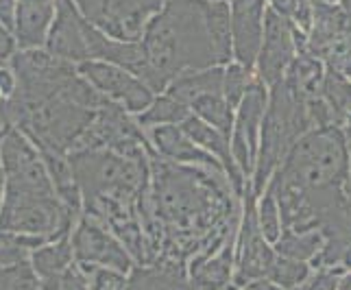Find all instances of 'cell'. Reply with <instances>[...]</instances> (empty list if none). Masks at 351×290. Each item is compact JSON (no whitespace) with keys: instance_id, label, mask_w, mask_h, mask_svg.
Wrapping results in <instances>:
<instances>
[{"instance_id":"cell-29","label":"cell","mask_w":351,"mask_h":290,"mask_svg":"<svg viewBox=\"0 0 351 290\" xmlns=\"http://www.w3.org/2000/svg\"><path fill=\"white\" fill-rule=\"evenodd\" d=\"M210 3H232V0H210Z\"/></svg>"},{"instance_id":"cell-22","label":"cell","mask_w":351,"mask_h":290,"mask_svg":"<svg viewBox=\"0 0 351 290\" xmlns=\"http://www.w3.org/2000/svg\"><path fill=\"white\" fill-rule=\"evenodd\" d=\"M0 20L14 27V0H0Z\"/></svg>"},{"instance_id":"cell-5","label":"cell","mask_w":351,"mask_h":290,"mask_svg":"<svg viewBox=\"0 0 351 290\" xmlns=\"http://www.w3.org/2000/svg\"><path fill=\"white\" fill-rule=\"evenodd\" d=\"M83 77H88L101 92L114 96V99L123 101L133 112H147L153 99V90L133 72L120 68L110 62H99V59H90V62L81 64Z\"/></svg>"},{"instance_id":"cell-8","label":"cell","mask_w":351,"mask_h":290,"mask_svg":"<svg viewBox=\"0 0 351 290\" xmlns=\"http://www.w3.org/2000/svg\"><path fill=\"white\" fill-rule=\"evenodd\" d=\"M273 262H275V256L264 243V236L258 225V214L253 210V197H249L245 229H242V260H240L238 282L242 284L247 280H262V277H269Z\"/></svg>"},{"instance_id":"cell-3","label":"cell","mask_w":351,"mask_h":290,"mask_svg":"<svg viewBox=\"0 0 351 290\" xmlns=\"http://www.w3.org/2000/svg\"><path fill=\"white\" fill-rule=\"evenodd\" d=\"M297 53H299V29L269 7L266 9V22H264V40L256 64L258 79H262L269 88L284 81Z\"/></svg>"},{"instance_id":"cell-6","label":"cell","mask_w":351,"mask_h":290,"mask_svg":"<svg viewBox=\"0 0 351 290\" xmlns=\"http://www.w3.org/2000/svg\"><path fill=\"white\" fill-rule=\"evenodd\" d=\"M232 44L234 62L249 70L256 68L264 40L266 0H232Z\"/></svg>"},{"instance_id":"cell-4","label":"cell","mask_w":351,"mask_h":290,"mask_svg":"<svg viewBox=\"0 0 351 290\" xmlns=\"http://www.w3.org/2000/svg\"><path fill=\"white\" fill-rule=\"evenodd\" d=\"M266 83L262 79L251 81V86L245 94V99L240 101L234 131H232V153L234 160L240 166L242 175H249L253 171L258 157V136L262 129V120L266 114Z\"/></svg>"},{"instance_id":"cell-14","label":"cell","mask_w":351,"mask_h":290,"mask_svg":"<svg viewBox=\"0 0 351 290\" xmlns=\"http://www.w3.org/2000/svg\"><path fill=\"white\" fill-rule=\"evenodd\" d=\"M192 114H197L199 118H203L205 123H210L212 127H216L229 138V134L234 131V107L227 103V99L223 94H203L199 99L190 105Z\"/></svg>"},{"instance_id":"cell-25","label":"cell","mask_w":351,"mask_h":290,"mask_svg":"<svg viewBox=\"0 0 351 290\" xmlns=\"http://www.w3.org/2000/svg\"><path fill=\"white\" fill-rule=\"evenodd\" d=\"M347 151H349V199H351V127L347 129Z\"/></svg>"},{"instance_id":"cell-16","label":"cell","mask_w":351,"mask_h":290,"mask_svg":"<svg viewBox=\"0 0 351 290\" xmlns=\"http://www.w3.org/2000/svg\"><path fill=\"white\" fill-rule=\"evenodd\" d=\"M190 114H192V110L186 103L173 99L171 94L164 92V96H160V99L151 103L147 112H142L140 123H144V125H153V123L175 125V123H184Z\"/></svg>"},{"instance_id":"cell-21","label":"cell","mask_w":351,"mask_h":290,"mask_svg":"<svg viewBox=\"0 0 351 290\" xmlns=\"http://www.w3.org/2000/svg\"><path fill=\"white\" fill-rule=\"evenodd\" d=\"M338 282H336V277L330 275V273H319L314 280L308 284L306 290H336Z\"/></svg>"},{"instance_id":"cell-19","label":"cell","mask_w":351,"mask_h":290,"mask_svg":"<svg viewBox=\"0 0 351 290\" xmlns=\"http://www.w3.org/2000/svg\"><path fill=\"white\" fill-rule=\"evenodd\" d=\"M251 86V70L240 66L238 62H232L225 66V79H223V96L232 107H238L240 101Z\"/></svg>"},{"instance_id":"cell-13","label":"cell","mask_w":351,"mask_h":290,"mask_svg":"<svg viewBox=\"0 0 351 290\" xmlns=\"http://www.w3.org/2000/svg\"><path fill=\"white\" fill-rule=\"evenodd\" d=\"M77 249L81 258H96L103 262H114L116 267L127 269V258L125 253L118 249L116 243H112L99 227L86 223L81 227L77 236Z\"/></svg>"},{"instance_id":"cell-26","label":"cell","mask_w":351,"mask_h":290,"mask_svg":"<svg viewBox=\"0 0 351 290\" xmlns=\"http://www.w3.org/2000/svg\"><path fill=\"white\" fill-rule=\"evenodd\" d=\"M341 0H312L314 7H332V5H338Z\"/></svg>"},{"instance_id":"cell-2","label":"cell","mask_w":351,"mask_h":290,"mask_svg":"<svg viewBox=\"0 0 351 290\" xmlns=\"http://www.w3.org/2000/svg\"><path fill=\"white\" fill-rule=\"evenodd\" d=\"M90 24L118 42H140L164 0H77Z\"/></svg>"},{"instance_id":"cell-28","label":"cell","mask_w":351,"mask_h":290,"mask_svg":"<svg viewBox=\"0 0 351 290\" xmlns=\"http://www.w3.org/2000/svg\"><path fill=\"white\" fill-rule=\"evenodd\" d=\"M341 290H351V275H349V277H345V280H343Z\"/></svg>"},{"instance_id":"cell-11","label":"cell","mask_w":351,"mask_h":290,"mask_svg":"<svg viewBox=\"0 0 351 290\" xmlns=\"http://www.w3.org/2000/svg\"><path fill=\"white\" fill-rule=\"evenodd\" d=\"M57 0H20L18 38L22 46H40L46 38V27L53 18Z\"/></svg>"},{"instance_id":"cell-9","label":"cell","mask_w":351,"mask_h":290,"mask_svg":"<svg viewBox=\"0 0 351 290\" xmlns=\"http://www.w3.org/2000/svg\"><path fill=\"white\" fill-rule=\"evenodd\" d=\"M179 127L186 131V136L195 142L197 147L219 157V162L223 164L227 175L232 177L236 190H240L242 188V171L234 160L232 147H229V138L225 134H221L216 127H212L210 123H205V120L199 118L197 114H190L184 123H179Z\"/></svg>"},{"instance_id":"cell-15","label":"cell","mask_w":351,"mask_h":290,"mask_svg":"<svg viewBox=\"0 0 351 290\" xmlns=\"http://www.w3.org/2000/svg\"><path fill=\"white\" fill-rule=\"evenodd\" d=\"M321 247H323L321 232H293V229H286L280 236V240L275 243L277 253H282L284 258H293L301 262L312 258Z\"/></svg>"},{"instance_id":"cell-18","label":"cell","mask_w":351,"mask_h":290,"mask_svg":"<svg viewBox=\"0 0 351 290\" xmlns=\"http://www.w3.org/2000/svg\"><path fill=\"white\" fill-rule=\"evenodd\" d=\"M271 9H275L277 14L290 20L301 33H310L312 20H314V5L312 0H266Z\"/></svg>"},{"instance_id":"cell-24","label":"cell","mask_w":351,"mask_h":290,"mask_svg":"<svg viewBox=\"0 0 351 290\" xmlns=\"http://www.w3.org/2000/svg\"><path fill=\"white\" fill-rule=\"evenodd\" d=\"M0 90H3V92L11 90V77H9L7 70H0Z\"/></svg>"},{"instance_id":"cell-23","label":"cell","mask_w":351,"mask_h":290,"mask_svg":"<svg viewBox=\"0 0 351 290\" xmlns=\"http://www.w3.org/2000/svg\"><path fill=\"white\" fill-rule=\"evenodd\" d=\"M11 51H14V42H11L9 33L0 27V62H5Z\"/></svg>"},{"instance_id":"cell-1","label":"cell","mask_w":351,"mask_h":290,"mask_svg":"<svg viewBox=\"0 0 351 290\" xmlns=\"http://www.w3.org/2000/svg\"><path fill=\"white\" fill-rule=\"evenodd\" d=\"M140 42L166 88L184 72L221 66L205 20V0H164Z\"/></svg>"},{"instance_id":"cell-10","label":"cell","mask_w":351,"mask_h":290,"mask_svg":"<svg viewBox=\"0 0 351 290\" xmlns=\"http://www.w3.org/2000/svg\"><path fill=\"white\" fill-rule=\"evenodd\" d=\"M153 138H155L157 149H160L164 155L173 157V160H177V162H199V164H208L214 168H223V164L219 160H214L208 151L197 147V144L186 136V131L181 127L162 125L160 129L153 131Z\"/></svg>"},{"instance_id":"cell-20","label":"cell","mask_w":351,"mask_h":290,"mask_svg":"<svg viewBox=\"0 0 351 290\" xmlns=\"http://www.w3.org/2000/svg\"><path fill=\"white\" fill-rule=\"evenodd\" d=\"M306 277H308V267L301 260H293V258H275L269 271V280L284 288H295Z\"/></svg>"},{"instance_id":"cell-12","label":"cell","mask_w":351,"mask_h":290,"mask_svg":"<svg viewBox=\"0 0 351 290\" xmlns=\"http://www.w3.org/2000/svg\"><path fill=\"white\" fill-rule=\"evenodd\" d=\"M205 20L212 35V42L219 55V64L227 66L234 59L232 44V5L229 3H210L205 0Z\"/></svg>"},{"instance_id":"cell-17","label":"cell","mask_w":351,"mask_h":290,"mask_svg":"<svg viewBox=\"0 0 351 290\" xmlns=\"http://www.w3.org/2000/svg\"><path fill=\"white\" fill-rule=\"evenodd\" d=\"M258 225H260V232L262 236L269 240V243H277L282 234V212H280V203H277V195H275V188L269 186L266 195L260 203V210H258Z\"/></svg>"},{"instance_id":"cell-7","label":"cell","mask_w":351,"mask_h":290,"mask_svg":"<svg viewBox=\"0 0 351 290\" xmlns=\"http://www.w3.org/2000/svg\"><path fill=\"white\" fill-rule=\"evenodd\" d=\"M48 53L72 62H88L83 42V16L72 0H57V18L48 38Z\"/></svg>"},{"instance_id":"cell-27","label":"cell","mask_w":351,"mask_h":290,"mask_svg":"<svg viewBox=\"0 0 351 290\" xmlns=\"http://www.w3.org/2000/svg\"><path fill=\"white\" fill-rule=\"evenodd\" d=\"M343 262L347 264V267H351V245L347 247V251H345V256H343Z\"/></svg>"}]
</instances>
